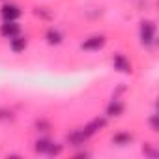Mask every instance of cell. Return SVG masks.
Wrapping results in <instances>:
<instances>
[{
    "instance_id": "1",
    "label": "cell",
    "mask_w": 159,
    "mask_h": 159,
    "mask_svg": "<svg viewBox=\"0 0 159 159\" xmlns=\"http://www.w3.org/2000/svg\"><path fill=\"white\" fill-rule=\"evenodd\" d=\"M140 41L144 47H152L155 43V23L153 21L140 23Z\"/></svg>"
},
{
    "instance_id": "2",
    "label": "cell",
    "mask_w": 159,
    "mask_h": 159,
    "mask_svg": "<svg viewBox=\"0 0 159 159\" xmlns=\"http://www.w3.org/2000/svg\"><path fill=\"white\" fill-rule=\"evenodd\" d=\"M105 125H107V118H94L90 124H86V125H84V127H81V129H83L84 137H86V139H90V137H94L98 131H101Z\"/></svg>"
},
{
    "instance_id": "3",
    "label": "cell",
    "mask_w": 159,
    "mask_h": 159,
    "mask_svg": "<svg viewBox=\"0 0 159 159\" xmlns=\"http://www.w3.org/2000/svg\"><path fill=\"white\" fill-rule=\"evenodd\" d=\"M105 43H107L105 36H92V38L84 39V41L81 43V49H83V51H99V49L105 47Z\"/></svg>"
},
{
    "instance_id": "4",
    "label": "cell",
    "mask_w": 159,
    "mask_h": 159,
    "mask_svg": "<svg viewBox=\"0 0 159 159\" xmlns=\"http://www.w3.org/2000/svg\"><path fill=\"white\" fill-rule=\"evenodd\" d=\"M0 15L4 17V21H17L21 17V10H19V6L10 2V4H4L0 8Z\"/></svg>"
},
{
    "instance_id": "5",
    "label": "cell",
    "mask_w": 159,
    "mask_h": 159,
    "mask_svg": "<svg viewBox=\"0 0 159 159\" xmlns=\"http://www.w3.org/2000/svg\"><path fill=\"white\" fill-rule=\"evenodd\" d=\"M0 34H2L4 38H8V39H11V38L21 34V26L15 21H6L2 26H0Z\"/></svg>"
},
{
    "instance_id": "6",
    "label": "cell",
    "mask_w": 159,
    "mask_h": 159,
    "mask_svg": "<svg viewBox=\"0 0 159 159\" xmlns=\"http://www.w3.org/2000/svg\"><path fill=\"white\" fill-rule=\"evenodd\" d=\"M66 140H67V144L69 146H83L88 139L84 137V133H83V129L79 127V129H73L71 133H67V137H66Z\"/></svg>"
},
{
    "instance_id": "7",
    "label": "cell",
    "mask_w": 159,
    "mask_h": 159,
    "mask_svg": "<svg viewBox=\"0 0 159 159\" xmlns=\"http://www.w3.org/2000/svg\"><path fill=\"white\" fill-rule=\"evenodd\" d=\"M112 66H114V69H118L122 73H131V62L124 54H114L112 56Z\"/></svg>"
},
{
    "instance_id": "8",
    "label": "cell",
    "mask_w": 159,
    "mask_h": 159,
    "mask_svg": "<svg viewBox=\"0 0 159 159\" xmlns=\"http://www.w3.org/2000/svg\"><path fill=\"white\" fill-rule=\"evenodd\" d=\"M45 39H47V43H49V45H60V43H62V39H64V36H62V32H60L58 28L51 26V28L45 32Z\"/></svg>"
},
{
    "instance_id": "9",
    "label": "cell",
    "mask_w": 159,
    "mask_h": 159,
    "mask_svg": "<svg viewBox=\"0 0 159 159\" xmlns=\"http://www.w3.org/2000/svg\"><path fill=\"white\" fill-rule=\"evenodd\" d=\"M124 109H125L124 101H120V99L114 98V99L109 103V107H107V116H120V114L124 112Z\"/></svg>"
},
{
    "instance_id": "10",
    "label": "cell",
    "mask_w": 159,
    "mask_h": 159,
    "mask_svg": "<svg viewBox=\"0 0 159 159\" xmlns=\"http://www.w3.org/2000/svg\"><path fill=\"white\" fill-rule=\"evenodd\" d=\"M51 146H52V140H49V139H38V140L34 142V150H36V153H43V155L49 153Z\"/></svg>"
},
{
    "instance_id": "11",
    "label": "cell",
    "mask_w": 159,
    "mask_h": 159,
    "mask_svg": "<svg viewBox=\"0 0 159 159\" xmlns=\"http://www.w3.org/2000/svg\"><path fill=\"white\" fill-rule=\"evenodd\" d=\"M26 38H23V36H15V38H11L10 39V47H11V51L13 52H21V51H25L26 49Z\"/></svg>"
},
{
    "instance_id": "12",
    "label": "cell",
    "mask_w": 159,
    "mask_h": 159,
    "mask_svg": "<svg viewBox=\"0 0 159 159\" xmlns=\"http://www.w3.org/2000/svg\"><path fill=\"white\" fill-rule=\"evenodd\" d=\"M133 140V135H129V133H116V135H112V144H116V146H127L129 142Z\"/></svg>"
},
{
    "instance_id": "13",
    "label": "cell",
    "mask_w": 159,
    "mask_h": 159,
    "mask_svg": "<svg viewBox=\"0 0 159 159\" xmlns=\"http://www.w3.org/2000/svg\"><path fill=\"white\" fill-rule=\"evenodd\" d=\"M13 120V112L8 109H0V122H10Z\"/></svg>"
},
{
    "instance_id": "14",
    "label": "cell",
    "mask_w": 159,
    "mask_h": 159,
    "mask_svg": "<svg viewBox=\"0 0 159 159\" xmlns=\"http://www.w3.org/2000/svg\"><path fill=\"white\" fill-rule=\"evenodd\" d=\"M62 150H64V146H62V144L52 142V146H51V150H49V153H47V155H51V157H52V155H60V153H62Z\"/></svg>"
},
{
    "instance_id": "15",
    "label": "cell",
    "mask_w": 159,
    "mask_h": 159,
    "mask_svg": "<svg viewBox=\"0 0 159 159\" xmlns=\"http://www.w3.org/2000/svg\"><path fill=\"white\" fill-rule=\"evenodd\" d=\"M49 127H51V125H49V122H45V120H38V122H36V129H38V131H49Z\"/></svg>"
},
{
    "instance_id": "16",
    "label": "cell",
    "mask_w": 159,
    "mask_h": 159,
    "mask_svg": "<svg viewBox=\"0 0 159 159\" xmlns=\"http://www.w3.org/2000/svg\"><path fill=\"white\" fill-rule=\"evenodd\" d=\"M150 127H152V131H159V125H157V116H155V114L150 118Z\"/></svg>"
}]
</instances>
